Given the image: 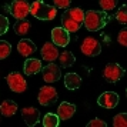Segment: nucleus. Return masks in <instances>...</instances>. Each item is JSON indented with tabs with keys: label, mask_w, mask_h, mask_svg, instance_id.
I'll use <instances>...</instances> for the list:
<instances>
[{
	"label": "nucleus",
	"mask_w": 127,
	"mask_h": 127,
	"mask_svg": "<svg viewBox=\"0 0 127 127\" xmlns=\"http://www.w3.org/2000/svg\"><path fill=\"white\" fill-rule=\"evenodd\" d=\"M12 52V46H10V43L6 40H0V60H3V59H7L9 57V54Z\"/></svg>",
	"instance_id": "4be33fe9"
},
{
	"label": "nucleus",
	"mask_w": 127,
	"mask_h": 127,
	"mask_svg": "<svg viewBox=\"0 0 127 127\" xmlns=\"http://www.w3.org/2000/svg\"><path fill=\"white\" fill-rule=\"evenodd\" d=\"M17 50L23 57H29L36 52V44L30 39H22L17 44Z\"/></svg>",
	"instance_id": "2eb2a0df"
},
{
	"label": "nucleus",
	"mask_w": 127,
	"mask_h": 127,
	"mask_svg": "<svg viewBox=\"0 0 127 127\" xmlns=\"http://www.w3.org/2000/svg\"><path fill=\"white\" fill-rule=\"evenodd\" d=\"M127 124V114L126 113H120L113 119V126L114 127H124Z\"/></svg>",
	"instance_id": "5701e85b"
},
{
	"label": "nucleus",
	"mask_w": 127,
	"mask_h": 127,
	"mask_svg": "<svg viewBox=\"0 0 127 127\" xmlns=\"http://www.w3.org/2000/svg\"><path fill=\"white\" fill-rule=\"evenodd\" d=\"M59 123H60V119H59L57 114L47 113V114L43 117V126L44 127H57Z\"/></svg>",
	"instance_id": "412c9836"
},
{
	"label": "nucleus",
	"mask_w": 127,
	"mask_h": 127,
	"mask_svg": "<svg viewBox=\"0 0 127 127\" xmlns=\"http://www.w3.org/2000/svg\"><path fill=\"white\" fill-rule=\"evenodd\" d=\"M80 50L83 54H86L89 57H94L101 53V46H100L98 40H96L94 37H86L81 43Z\"/></svg>",
	"instance_id": "0eeeda50"
},
{
	"label": "nucleus",
	"mask_w": 127,
	"mask_h": 127,
	"mask_svg": "<svg viewBox=\"0 0 127 127\" xmlns=\"http://www.w3.org/2000/svg\"><path fill=\"white\" fill-rule=\"evenodd\" d=\"M22 117L27 126L33 127L40 121V111L36 107H24L22 110Z\"/></svg>",
	"instance_id": "f8f14e48"
},
{
	"label": "nucleus",
	"mask_w": 127,
	"mask_h": 127,
	"mask_svg": "<svg viewBox=\"0 0 127 127\" xmlns=\"http://www.w3.org/2000/svg\"><path fill=\"white\" fill-rule=\"evenodd\" d=\"M57 9L54 6L46 4L44 1H33L30 4V14H33L39 20H53L56 17Z\"/></svg>",
	"instance_id": "7ed1b4c3"
},
{
	"label": "nucleus",
	"mask_w": 127,
	"mask_h": 127,
	"mask_svg": "<svg viewBox=\"0 0 127 127\" xmlns=\"http://www.w3.org/2000/svg\"><path fill=\"white\" fill-rule=\"evenodd\" d=\"M76 113V106L69 103V101H63L59 104L57 109V116L60 120H69L70 117H73Z\"/></svg>",
	"instance_id": "4468645a"
},
{
	"label": "nucleus",
	"mask_w": 127,
	"mask_h": 127,
	"mask_svg": "<svg viewBox=\"0 0 127 127\" xmlns=\"http://www.w3.org/2000/svg\"><path fill=\"white\" fill-rule=\"evenodd\" d=\"M57 59H59V63H60L62 67H70V66H73L74 62H76L74 54L71 52H69V50H64L63 53H60Z\"/></svg>",
	"instance_id": "6ab92c4d"
},
{
	"label": "nucleus",
	"mask_w": 127,
	"mask_h": 127,
	"mask_svg": "<svg viewBox=\"0 0 127 127\" xmlns=\"http://www.w3.org/2000/svg\"><path fill=\"white\" fill-rule=\"evenodd\" d=\"M29 29H30V22L26 20V19H20V20H17L16 24H14V32L20 36L27 34Z\"/></svg>",
	"instance_id": "aec40b11"
},
{
	"label": "nucleus",
	"mask_w": 127,
	"mask_h": 127,
	"mask_svg": "<svg viewBox=\"0 0 127 127\" xmlns=\"http://www.w3.org/2000/svg\"><path fill=\"white\" fill-rule=\"evenodd\" d=\"M89 127H106V123L100 119H93L92 121H89Z\"/></svg>",
	"instance_id": "c85d7f7f"
},
{
	"label": "nucleus",
	"mask_w": 127,
	"mask_h": 127,
	"mask_svg": "<svg viewBox=\"0 0 127 127\" xmlns=\"http://www.w3.org/2000/svg\"><path fill=\"white\" fill-rule=\"evenodd\" d=\"M107 22V13L103 10H89L84 12V19H83V24L86 26L89 32H96L100 30L101 27L106 26Z\"/></svg>",
	"instance_id": "f03ea898"
},
{
	"label": "nucleus",
	"mask_w": 127,
	"mask_h": 127,
	"mask_svg": "<svg viewBox=\"0 0 127 127\" xmlns=\"http://www.w3.org/2000/svg\"><path fill=\"white\" fill-rule=\"evenodd\" d=\"M6 81H7V84H9V87H10V90L14 93H24L27 90V81L17 71L9 73L6 77Z\"/></svg>",
	"instance_id": "20e7f679"
},
{
	"label": "nucleus",
	"mask_w": 127,
	"mask_h": 127,
	"mask_svg": "<svg viewBox=\"0 0 127 127\" xmlns=\"http://www.w3.org/2000/svg\"><path fill=\"white\" fill-rule=\"evenodd\" d=\"M116 19L120 22V23H127V6L123 4V6L119 9V12L116 13Z\"/></svg>",
	"instance_id": "393cba45"
},
{
	"label": "nucleus",
	"mask_w": 127,
	"mask_h": 127,
	"mask_svg": "<svg viewBox=\"0 0 127 127\" xmlns=\"http://www.w3.org/2000/svg\"><path fill=\"white\" fill-rule=\"evenodd\" d=\"M41 73H43V79L44 81L47 83H54V81H57L60 77H62V70L59 67L57 64L49 63L46 67H41Z\"/></svg>",
	"instance_id": "1a4fd4ad"
},
{
	"label": "nucleus",
	"mask_w": 127,
	"mask_h": 127,
	"mask_svg": "<svg viewBox=\"0 0 127 127\" xmlns=\"http://www.w3.org/2000/svg\"><path fill=\"white\" fill-rule=\"evenodd\" d=\"M39 103L41 106H53L57 101V92L52 86H43L39 90Z\"/></svg>",
	"instance_id": "6e6552de"
},
{
	"label": "nucleus",
	"mask_w": 127,
	"mask_h": 127,
	"mask_svg": "<svg viewBox=\"0 0 127 127\" xmlns=\"http://www.w3.org/2000/svg\"><path fill=\"white\" fill-rule=\"evenodd\" d=\"M97 104L104 109H114L119 104V94L114 92H104L97 98Z\"/></svg>",
	"instance_id": "9d476101"
},
{
	"label": "nucleus",
	"mask_w": 127,
	"mask_h": 127,
	"mask_svg": "<svg viewBox=\"0 0 127 127\" xmlns=\"http://www.w3.org/2000/svg\"><path fill=\"white\" fill-rule=\"evenodd\" d=\"M40 53H41V59L46 60V62H49V63L54 62V60L59 57V49H57V46H56L54 43H52V41L44 43L43 47H41Z\"/></svg>",
	"instance_id": "ddd939ff"
},
{
	"label": "nucleus",
	"mask_w": 127,
	"mask_h": 127,
	"mask_svg": "<svg viewBox=\"0 0 127 127\" xmlns=\"http://www.w3.org/2000/svg\"><path fill=\"white\" fill-rule=\"evenodd\" d=\"M84 19V12L80 7H71L66 9V12L62 14V24L63 29H66L69 33H74L81 27Z\"/></svg>",
	"instance_id": "f257e3e1"
},
{
	"label": "nucleus",
	"mask_w": 127,
	"mask_h": 127,
	"mask_svg": "<svg viewBox=\"0 0 127 127\" xmlns=\"http://www.w3.org/2000/svg\"><path fill=\"white\" fill-rule=\"evenodd\" d=\"M101 74L109 83H116L124 76V70H123V67L120 64L117 63H107Z\"/></svg>",
	"instance_id": "39448f33"
},
{
	"label": "nucleus",
	"mask_w": 127,
	"mask_h": 127,
	"mask_svg": "<svg viewBox=\"0 0 127 127\" xmlns=\"http://www.w3.org/2000/svg\"><path fill=\"white\" fill-rule=\"evenodd\" d=\"M70 33L63 27H54L52 30V40L59 47H66L70 41Z\"/></svg>",
	"instance_id": "9b49d317"
},
{
	"label": "nucleus",
	"mask_w": 127,
	"mask_h": 127,
	"mask_svg": "<svg viewBox=\"0 0 127 127\" xmlns=\"http://www.w3.org/2000/svg\"><path fill=\"white\" fill-rule=\"evenodd\" d=\"M30 13V3L27 0H13L10 4V14L17 20L26 19V16Z\"/></svg>",
	"instance_id": "423d86ee"
},
{
	"label": "nucleus",
	"mask_w": 127,
	"mask_h": 127,
	"mask_svg": "<svg viewBox=\"0 0 127 127\" xmlns=\"http://www.w3.org/2000/svg\"><path fill=\"white\" fill-rule=\"evenodd\" d=\"M54 1V7L56 9H69L70 3H71V0H53Z\"/></svg>",
	"instance_id": "bb28decb"
},
{
	"label": "nucleus",
	"mask_w": 127,
	"mask_h": 127,
	"mask_svg": "<svg viewBox=\"0 0 127 127\" xmlns=\"http://www.w3.org/2000/svg\"><path fill=\"white\" fill-rule=\"evenodd\" d=\"M117 41L120 43L121 46H127V30H126V29L120 30L119 37H117Z\"/></svg>",
	"instance_id": "cd10ccee"
},
{
	"label": "nucleus",
	"mask_w": 127,
	"mask_h": 127,
	"mask_svg": "<svg viewBox=\"0 0 127 127\" xmlns=\"http://www.w3.org/2000/svg\"><path fill=\"white\" fill-rule=\"evenodd\" d=\"M9 30V19L4 16H0V36L4 34Z\"/></svg>",
	"instance_id": "a878e982"
},
{
	"label": "nucleus",
	"mask_w": 127,
	"mask_h": 127,
	"mask_svg": "<svg viewBox=\"0 0 127 127\" xmlns=\"http://www.w3.org/2000/svg\"><path fill=\"white\" fill-rule=\"evenodd\" d=\"M64 86L69 90H76L81 86V77L77 73H67L64 76Z\"/></svg>",
	"instance_id": "f3484780"
},
{
	"label": "nucleus",
	"mask_w": 127,
	"mask_h": 127,
	"mask_svg": "<svg viewBox=\"0 0 127 127\" xmlns=\"http://www.w3.org/2000/svg\"><path fill=\"white\" fill-rule=\"evenodd\" d=\"M16 111H17V104L13 100H4L0 104V113L3 116H6V117H12Z\"/></svg>",
	"instance_id": "a211bd4d"
},
{
	"label": "nucleus",
	"mask_w": 127,
	"mask_h": 127,
	"mask_svg": "<svg viewBox=\"0 0 127 127\" xmlns=\"http://www.w3.org/2000/svg\"><path fill=\"white\" fill-rule=\"evenodd\" d=\"M98 3H100V6L103 9V12H110V10H113L117 4V0H98Z\"/></svg>",
	"instance_id": "b1692460"
},
{
	"label": "nucleus",
	"mask_w": 127,
	"mask_h": 127,
	"mask_svg": "<svg viewBox=\"0 0 127 127\" xmlns=\"http://www.w3.org/2000/svg\"><path fill=\"white\" fill-rule=\"evenodd\" d=\"M41 62L39 60V59H27L26 62H24V74L27 76H33L36 74V73H39V71H41Z\"/></svg>",
	"instance_id": "dca6fc26"
}]
</instances>
